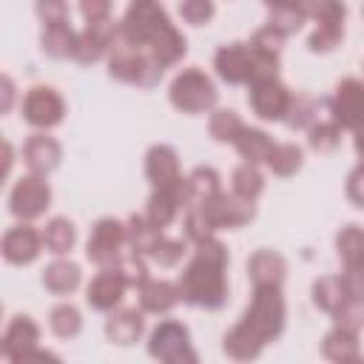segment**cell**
Returning a JSON list of instances; mask_svg holds the SVG:
<instances>
[{"instance_id": "1", "label": "cell", "mask_w": 364, "mask_h": 364, "mask_svg": "<svg viewBox=\"0 0 364 364\" xmlns=\"http://www.w3.org/2000/svg\"><path fill=\"white\" fill-rule=\"evenodd\" d=\"M284 327V301L279 284H256L253 301L242 321L225 336V353L236 361L256 358Z\"/></svg>"}, {"instance_id": "2", "label": "cell", "mask_w": 364, "mask_h": 364, "mask_svg": "<svg viewBox=\"0 0 364 364\" xmlns=\"http://www.w3.org/2000/svg\"><path fill=\"white\" fill-rule=\"evenodd\" d=\"M119 34L128 43L148 48V54L162 68L173 65L185 54V37L173 28V23L168 20L165 9L156 0H134L122 17Z\"/></svg>"}, {"instance_id": "3", "label": "cell", "mask_w": 364, "mask_h": 364, "mask_svg": "<svg viewBox=\"0 0 364 364\" xmlns=\"http://www.w3.org/2000/svg\"><path fill=\"white\" fill-rule=\"evenodd\" d=\"M196 256L179 276V293L185 301L199 304V307H222L228 299V282H225V267H228V250L222 242L213 236L205 242H196Z\"/></svg>"}, {"instance_id": "4", "label": "cell", "mask_w": 364, "mask_h": 364, "mask_svg": "<svg viewBox=\"0 0 364 364\" xmlns=\"http://www.w3.org/2000/svg\"><path fill=\"white\" fill-rule=\"evenodd\" d=\"M216 74L225 82H259V80H270L276 77L279 68V57L256 51L253 46H242V43H230L222 46L216 51Z\"/></svg>"}, {"instance_id": "5", "label": "cell", "mask_w": 364, "mask_h": 364, "mask_svg": "<svg viewBox=\"0 0 364 364\" xmlns=\"http://www.w3.org/2000/svg\"><path fill=\"white\" fill-rule=\"evenodd\" d=\"M108 71L111 77L117 80H125V82H136V85H154L162 74V65L145 54L139 46L128 43L119 31L111 43V60H108Z\"/></svg>"}, {"instance_id": "6", "label": "cell", "mask_w": 364, "mask_h": 364, "mask_svg": "<svg viewBox=\"0 0 364 364\" xmlns=\"http://www.w3.org/2000/svg\"><path fill=\"white\" fill-rule=\"evenodd\" d=\"M171 102L185 114H199L216 102V88L199 68H185L171 82Z\"/></svg>"}, {"instance_id": "7", "label": "cell", "mask_w": 364, "mask_h": 364, "mask_svg": "<svg viewBox=\"0 0 364 364\" xmlns=\"http://www.w3.org/2000/svg\"><path fill=\"white\" fill-rule=\"evenodd\" d=\"M307 14L316 17V31L310 34L313 51H330L344 34V3L341 0H304Z\"/></svg>"}, {"instance_id": "8", "label": "cell", "mask_w": 364, "mask_h": 364, "mask_svg": "<svg viewBox=\"0 0 364 364\" xmlns=\"http://www.w3.org/2000/svg\"><path fill=\"white\" fill-rule=\"evenodd\" d=\"M196 208H199V213L205 216V222L213 230H219V228H239V225L253 219V199H245L239 193L228 196V193L219 191L216 196H210L208 202H202Z\"/></svg>"}, {"instance_id": "9", "label": "cell", "mask_w": 364, "mask_h": 364, "mask_svg": "<svg viewBox=\"0 0 364 364\" xmlns=\"http://www.w3.org/2000/svg\"><path fill=\"white\" fill-rule=\"evenodd\" d=\"M148 350H151L154 358L171 361V364H182V361L185 364H193L196 361V353L191 350V341H188V330L179 321H162L151 333Z\"/></svg>"}, {"instance_id": "10", "label": "cell", "mask_w": 364, "mask_h": 364, "mask_svg": "<svg viewBox=\"0 0 364 364\" xmlns=\"http://www.w3.org/2000/svg\"><path fill=\"white\" fill-rule=\"evenodd\" d=\"M125 228L117 222V219H100L91 230V239H88V247H85V256L100 264V267H117L119 264V250L125 245Z\"/></svg>"}, {"instance_id": "11", "label": "cell", "mask_w": 364, "mask_h": 364, "mask_svg": "<svg viewBox=\"0 0 364 364\" xmlns=\"http://www.w3.org/2000/svg\"><path fill=\"white\" fill-rule=\"evenodd\" d=\"M333 117L341 128H350L353 134L364 131V82L361 80L350 77L338 82L333 97Z\"/></svg>"}, {"instance_id": "12", "label": "cell", "mask_w": 364, "mask_h": 364, "mask_svg": "<svg viewBox=\"0 0 364 364\" xmlns=\"http://www.w3.org/2000/svg\"><path fill=\"white\" fill-rule=\"evenodd\" d=\"M145 173L156 191H179L185 193V179L179 176V159L171 145H154L145 156Z\"/></svg>"}, {"instance_id": "13", "label": "cell", "mask_w": 364, "mask_h": 364, "mask_svg": "<svg viewBox=\"0 0 364 364\" xmlns=\"http://www.w3.org/2000/svg\"><path fill=\"white\" fill-rule=\"evenodd\" d=\"M51 202V191L48 185L40 179V173L34 176H23L14 188H11V196H9V205H11V213L17 219H34L40 216Z\"/></svg>"}, {"instance_id": "14", "label": "cell", "mask_w": 364, "mask_h": 364, "mask_svg": "<svg viewBox=\"0 0 364 364\" xmlns=\"http://www.w3.org/2000/svg\"><path fill=\"white\" fill-rule=\"evenodd\" d=\"M65 114V105L60 100V94L54 88H46V85H34L26 100H23V117L37 125V128H51L63 119Z\"/></svg>"}, {"instance_id": "15", "label": "cell", "mask_w": 364, "mask_h": 364, "mask_svg": "<svg viewBox=\"0 0 364 364\" xmlns=\"http://www.w3.org/2000/svg\"><path fill=\"white\" fill-rule=\"evenodd\" d=\"M290 100L293 97L276 77L250 82V105L262 119H282L290 108Z\"/></svg>"}, {"instance_id": "16", "label": "cell", "mask_w": 364, "mask_h": 364, "mask_svg": "<svg viewBox=\"0 0 364 364\" xmlns=\"http://www.w3.org/2000/svg\"><path fill=\"white\" fill-rule=\"evenodd\" d=\"M117 31H119V28L111 23V17L88 23V26H85V31H82V34H77L74 57H77L80 63H94V60H100V57H102V51H105V48H111V43H114Z\"/></svg>"}, {"instance_id": "17", "label": "cell", "mask_w": 364, "mask_h": 364, "mask_svg": "<svg viewBox=\"0 0 364 364\" xmlns=\"http://www.w3.org/2000/svg\"><path fill=\"white\" fill-rule=\"evenodd\" d=\"M125 287H128V279L119 270V264L117 267H102V273L88 284L85 299L94 310H111L114 304H119Z\"/></svg>"}, {"instance_id": "18", "label": "cell", "mask_w": 364, "mask_h": 364, "mask_svg": "<svg viewBox=\"0 0 364 364\" xmlns=\"http://www.w3.org/2000/svg\"><path fill=\"white\" fill-rule=\"evenodd\" d=\"M37 338H40L37 324H34L28 316H17V318L9 324L6 336H3V355H6L9 361H14V364H23L26 355L37 347Z\"/></svg>"}, {"instance_id": "19", "label": "cell", "mask_w": 364, "mask_h": 364, "mask_svg": "<svg viewBox=\"0 0 364 364\" xmlns=\"http://www.w3.org/2000/svg\"><path fill=\"white\" fill-rule=\"evenodd\" d=\"M40 253V233L28 225H17L3 236V256L11 264H28Z\"/></svg>"}, {"instance_id": "20", "label": "cell", "mask_w": 364, "mask_h": 364, "mask_svg": "<svg viewBox=\"0 0 364 364\" xmlns=\"http://www.w3.org/2000/svg\"><path fill=\"white\" fill-rule=\"evenodd\" d=\"M23 159L34 173H48L60 162V145H57V139H51L46 134H34L23 145Z\"/></svg>"}, {"instance_id": "21", "label": "cell", "mask_w": 364, "mask_h": 364, "mask_svg": "<svg viewBox=\"0 0 364 364\" xmlns=\"http://www.w3.org/2000/svg\"><path fill=\"white\" fill-rule=\"evenodd\" d=\"M179 299H182L179 284H171V282L148 279V282L139 287V304H142V310H148V313H165V310H171Z\"/></svg>"}, {"instance_id": "22", "label": "cell", "mask_w": 364, "mask_h": 364, "mask_svg": "<svg viewBox=\"0 0 364 364\" xmlns=\"http://www.w3.org/2000/svg\"><path fill=\"white\" fill-rule=\"evenodd\" d=\"M247 273H250L253 284H282L284 282V273H287V264H284V259L279 253L259 250V253L250 256Z\"/></svg>"}, {"instance_id": "23", "label": "cell", "mask_w": 364, "mask_h": 364, "mask_svg": "<svg viewBox=\"0 0 364 364\" xmlns=\"http://www.w3.org/2000/svg\"><path fill=\"white\" fill-rule=\"evenodd\" d=\"M125 239H128V245H131L134 253L151 256V250L162 239V228H156L148 216H131L128 219V228H125Z\"/></svg>"}, {"instance_id": "24", "label": "cell", "mask_w": 364, "mask_h": 364, "mask_svg": "<svg viewBox=\"0 0 364 364\" xmlns=\"http://www.w3.org/2000/svg\"><path fill=\"white\" fill-rule=\"evenodd\" d=\"M216 193H219V173L213 168H196L185 179V205L188 208H196Z\"/></svg>"}, {"instance_id": "25", "label": "cell", "mask_w": 364, "mask_h": 364, "mask_svg": "<svg viewBox=\"0 0 364 364\" xmlns=\"http://www.w3.org/2000/svg\"><path fill=\"white\" fill-rule=\"evenodd\" d=\"M105 333L114 344H131L142 336V316L136 310H119L105 321Z\"/></svg>"}, {"instance_id": "26", "label": "cell", "mask_w": 364, "mask_h": 364, "mask_svg": "<svg viewBox=\"0 0 364 364\" xmlns=\"http://www.w3.org/2000/svg\"><path fill=\"white\" fill-rule=\"evenodd\" d=\"M43 51H48L51 57H74V48H77V34L71 31L68 23H46L43 28Z\"/></svg>"}, {"instance_id": "27", "label": "cell", "mask_w": 364, "mask_h": 364, "mask_svg": "<svg viewBox=\"0 0 364 364\" xmlns=\"http://www.w3.org/2000/svg\"><path fill=\"white\" fill-rule=\"evenodd\" d=\"M179 205H185V193L179 191H154V196L148 199V219L156 228H165L173 222Z\"/></svg>"}, {"instance_id": "28", "label": "cell", "mask_w": 364, "mask_h": 364, "mask_svg": "<svg viewBox=\"0 0 364 364\" xmlns=\"http://www.w3.org/2000/svg\"><path fill=\"white\" fill-rule=\"evenodd\" d=\"M236 142V148H239V154L247 159V162H267V156H270V151H273V139L264 134V131H259V128H242V134L233 139Z\"/></svg>"}, {"instance_id": "29", "label": "cell", "mask_w": 364, "mask_h": 364, "mask_svg": "<svg viewBox=\"0 0 364 364\" xmlns=\"http://www.w3.org/2000/svg\"><path fill=\"white\" fill-rule=\"evenodd\" d=\"M43 284H46L51 293H71V290L80 284V267H77L74 262L57 259V262H51V264L43 270Z\"/></svg>"}, {"instance_id": "30", "label": "cell", "mask_w": 364, "mask_h": 364, "mask_svg": "<svg viewBox=\"0 0 364 364\" xmlns=\"http://www.w3.org/2000/svg\"><path fill=\"white\" fill-rule=\"evenodd\" d=\"M344 299H347V290H344L341 276H321V279L313 284V301H316L321 310H327V313H336Z\"/></svg>"}, {"instance_id": "31", "label": "cell", "mask_w": 364, "mask_h": 364, "mask_svg": "<svg viewBox=\"0 0 364 364\" xmlns=\"http://www.w3.org/2000/svg\"><path fill=\"white\" fill-rule=\"evenodd\" d=\"M324 355L330 361H355L358 358V341H355V333H347V330H333L327 333L324 344H321Z\"/></svg>"}, {"instance_id": "32", "label": "cell", "mask_w": 364, "mask_h": 364, "mask_svg": "<svg viewBox=\"0 0 364 364\" xmlns=\"http://www.w3.org/2000/svg\"><path fill=\"white\" fill-rule=\"evenodd\" d=\"M74 239H77L74 225H71L68 219H63V216L51 219V222L46 225V230H43V242H46V247H48L51 253H57V256L68 253V250L74 247Z\"/></svg>"}, {"instance_id": "33", "label": "cell", "mask_w": 364, "mask_h": 364, "mask_svg": "<svg viewBox=\"0 0 364 364\" xmlns=\"http://www.w3.org/2000/svg\"><path fill=\"white\" fill-rule=\"evenodd\" d=\"M307 17V9H304V0L301 3H284V6H273L270 9V23L273 28H279L282 34H290V31H299L301 23Z\"/></svg>"}, {"instance_id": "34", "label": "cell", "mask_w": 364, "mask_h": 364, "mask_svg": "<svg viewBox=\"0 0 364 364\" xmlns=\"http://www.w3.org/2000/svg\"><path fill=\"white\" fill-rule=\"evenodd\" d=\"M267 165L273 173L279 176H290L301 168V148L293 145V142H284V145H273L270 156H267Z\"/></svg>"}, {"instance_id": "35", "label": "cell", "mask_w": 364, "mask_h": 364, "mask_svg": "<svg viewBox=\"0 0 364 364\" xmlns=\"http://www.w3.org/2000/svg\"><path fill=\"white\" fill-rule=\"evenodd\" d=\"M336 247H338V256H341L344 264L364 259V230L355 228V225L341 228L338 236H336Z\"/></svg>"}, {"instance_id": "36", "label": "cell", "mask_w": 364, "mask_h": 364, "mask_svg": "<svg viewBox=\"0 0 364 364\" xmlns=\"http://www.w3.org/2000/svg\"><path fill=\"white\" fill-rule=\"evenodd\" d=\"M262 188H264V179L253 162H245L233 171V193H239L245 199H256L262 193Z\"/></svg>"}, {"instance_id": "37", "label": "cell", "mask_w": 364, "mask_h": 364, "mask_svg": "<svg viewBox=\"0 0 364 364\" xmlns=\"http://www.w3.org/2000/svg\"><path fill=\"white\" fill-rule=\"evenodd\" d=\"M333 318H336V327H338V330H347V333H355V336H358V330L364 327V301L347 296V299L338 304V310L333 313Z\"/></svg>"}, {"instance_id": "38", "label": "cell", "mask_w": 364, "mask_h": 364, "mask_svg": "<svg viewBox=\"0 0 364 364\" xmlns=\"http://www.w3.org/2000/svg\"><path fill=\"white\" fill-rule=\"evenodd\" d=\"M210 136L216 139V142H233L239 134H242V128H245V122L239 119V114L236 111H216L213 117H210Z\"/></svg>"}, {"instance_id": "39", "label": "cell", "mask_w": 364, "mask_h": 364, "mask_svg": "<svg viewBox=\"0 0 364 364\" xmlns=\"http://www.w3.org/2000/svg\"><path fill=\"white\" fill-rule=\"evenodd\" d=\"M51 330L60 338H71L80 333V310L71 304H57L51 310Z\"/></svg>"}, {"instance_id": "40", "label": "cell", "mask_w": 364, "mask_h": 364, "mask_svg": "<svg viewBox=\"0 0 364 364\" xmlns=\"http://www.w3.org/2000/svg\"><path fill=\"white\" fill-rule=\"evenodd\" d=\"M338 122H318L310 128V145L316 151H333L338 145Z\"/></svg>"}, {"instance_id": "41", "label": "cell", "mask_w": 364, "mask_h": 364, "mask_svg": "<svg viewBox=\"0 0 364 364\" xmlns=\"http://www.w3.org/2000/svg\"><path fill=\"white\" fill-rule=\"evenodd\" d=\"M316 111H318V105L313 102V100H307V97H296V100H290V108H287V122H290V128H304L307 122H313V117H316Z\"/></svg>"}, {"instance_id": "42", "label": "cell", "mask_w": 364, "mask_h": 364, "mask_svg": "<svg viewBox=\"0 0 364 364\" xmlns=\"http://www.w3.org/2000/svg\"><path fill=\"white\" fill-rule=\"evenodd\" d=\"M182 253H185V245L182 242H176V239H159L156 242V247L151 250V259L154 262H159L162 267H171V264H176L179 259H182Z\"/></svg>"}, {"instance_id": "43", "label": "cell", "mask_w": 364, "mask_h": 364, "mask_svg": "<svg viewBox=\"0 0 364 364\" xmlns=\"http://www.w3.org/2000/svg\"><path fill=\"white\" fill-rule=\"evenodd\" d=\"M341 282H344L347 296H353V299H361V301H364V259L344 264V276H341Z\"/></svg>"}, {"instance_id": "44", "label": "cell", "mask_w": 364, "mask_h": 364, "mask_svg": "<svg viewBox=\"0 0 364 364\" xmlns=\"http://www.w3.org/2000/svg\"><path fill=\"white\" fill-rule=\"evenodd\" d=\"M282 40H284V34H282L279 28H273V26H264V28H259V31L253 34L250 46H253L256 51H264V54H273V57H279Z\"/></svg>"}, {"instance_id": "45", "label": "cell", "mask_w": 364, "mask_h": 364, "mask_svg": "<svg viewBox=\"0 0 364 364\" xmlns=\"http://www.w3.org/2000/svg\"><path fill=\"white\" fill-rule=\"evenodd\" d=\"M179 11H182V17L188 23L202 26V23H208L213 17V0H182Z\"/></svg>"}, {"instance_id": "46", "label": "cell", "mask_w": 364, "mask_h": 364, "mask_svg": "<svg viewBox=\"0 0 364 364\" xmlns=\"http://www.w3.org/2000/svg\"><path fill=\"white\" fill-rule=\"evenodd\" d=\"M37 14L46 23H68V3L65 0H37Z\"/></svg>"}, {"instance_id": "47", "label": "cell", "mask_w": 364, "mask_h": 364, "mask_svg": "<svg viewBox=\"0 0 364 364\" xmlns=\"http://www.w3.org/2000/svg\"><path fill=\"white\" fill-rule=\"evenodd\" d=\"M347 196L355 208H364V162L347 176Z\"/></svg>"}, {"instance_id": "48", "label": "cell", "mask_w": 364, "mask_h": 364, "mask_svg": "<svg viewBox=\"0 0 364 364\" xmlns=\"http://www.w3.org/2000/svg\"><path fill=\"white\" fill-rule=\"evenodd\" d=\"M80 11L85 14L88 23L105 20L111 14V0H80Z\"/></svg>"}, {"instance_id": "49", "label": "cell", "mask_w": 364, "mask_h": 364, "mask_svg": "<svg viewBox=\"0 0 364 364\" xmlns=\"http://www.w3.org/2000/svg\"><path fill=\"white\" fill-rule=\"evenodd\" d=\"M11 97H14V85H11V80L9 77H3V111H9L11 108Z\"/></svg>"}, {"instance_id": "50", "label": "cell", "mask_w": 364, "mask_h": 364, "mask_svg": "<svg viewBox=\"0 0 364 364\" xmlns=\"http://www.w3.org/2000/svg\"><path fill=\"white\" fill-rule=\"evenodd\" d=\"M9 171H11V145L3 142V176H9Z\"/></svg>"}, {"instance_id": "51", "label": "cell", "mask_w": 364, "mask_h": 364, "mask_svg": "<svg viewBox=\"0 0 364 364\" xmlns=\"http://www.w3.org/2000/svg\"><path fill=\"white\" fill-rule=\"evenodd\" d=\"M355 151H358V156L364 162V131H355Z\"/></svg>"}, {"instance_id": "52", "label": "cell", "mask_w": 364, "mask_h": 364, "mask_svg": "<svg viewBox=\"0 0 364 364\" xmlns=\"http://www.w3.org/2000/svg\"><path fill=\"white\" fill-rule=\"evenodd\" d=\"M267 3V9H273V6H284V3H301V0H264Z\"/></svg>"}]
</instances>
